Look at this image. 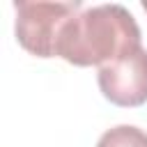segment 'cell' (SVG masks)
<instances>
[{
	"mask_svg": "<svg viewBox=\"0 0 147 147\" xmlns=\"http://www.w3.org/2000/svg\"><path fill=\"white\" fill-rule=\"evenodd\" d=\"M136 46L142 44L133 14L124 5H94L80 9L64 25L57 57L76 67H103Z\"/></svg>",
	"mask_w": 147,
	"mask_h": 147,
	"instance_id": "obj_1",
	"label": "cell"
},
{
	"mask_svg": "<svg viewBox=\"0 0 147 147\" xmlns=\"http://www.w3.org/2000/svg\"><path fill=\"white\" fill-rule=\"evenodd\" d=\"M16 39L37 57H55L57 41L64 25L83 9L78 0L71 2H41L16 0Z\"/></svg>",
	"mask_w": 147,
	"mask_h": 147,
	"instance_id": "obj_2",
	"label": "cell"
},
{
	"mask_svg": "<svg viewBox=\"0 0 147 147\" xmlns=\"http://www.w3.org/2000/svg\"><path fill=\"white\" fill-rule=\"evenodd\" d=\"M99 90L103 96L124 108H136L147 101V51L136 46L110 64L99 67Z\"/></svg>",
	"mask_w": 147,
	"mask_h": 147,
	"instance_id": "obj_3",
	"label": "cell"
},
{
	"mask_svg": "<svg viewBox=\"0 0 147 147\" xmlns=\"http://www.w3.org/2000/svg\"><path fill=\"white\" fill-rule=\"evenodd\" d=\"M96 147H147V133L133 124H119L108 129Z\"/></svg>",
	"mask_w": 147,
	"mask_h": 147,
	"instance_id": "obj_4",
	"label": "cell"
},
{
	"mask_svg": "<svg viewBox=\"0 0 147 147\" xmlns=\"http://www.w3.org/2000/svg\"><path fill=\"white\" fill-rule=\"evenodd\" d=\"M142 9H145V11H147V2H142Z\"/></svg>",
	"mask_w": 147,
	"mask_h": 147,
	"instance_id": "obj_5",
	"label": "cell"
}]
</instances>
